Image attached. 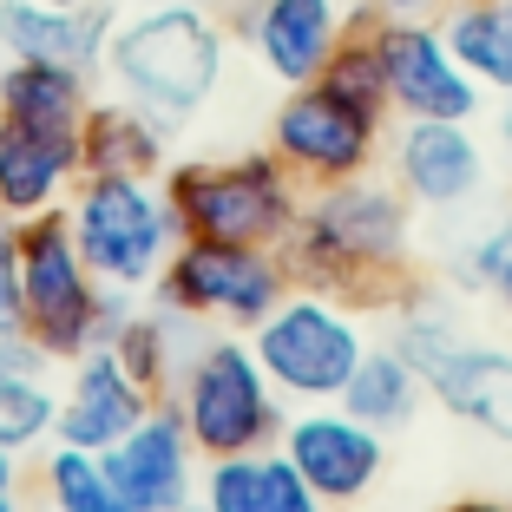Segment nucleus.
I'll list each match as a JSON object with an SVG mask.
<instances>
[{
  "label": "nucleus",
  "instance_id": "1",
  "mask_svg": "<svg viewBox=\"0 0 512 512\" xmlns=\"http://www.w3.org/2000/svg\"><path fill=\"white\" fill-rule=\"evenodd\" d=\"M407 256H414V204L401 197L394 178H375V171L316 184L302 197V217L283 243L289 283L322 289L348 309L401 302Z\"/></svg>",
  "mask_w": 512,
  "mask_h": 512
},
{
  "label": "nucleus",
  "instance_id": "2",
  "mask_svg": "<svg viewBox=\"0 0 512 512\" xmlns=\"http://www.w3.org/2000/svg\"><path fill=\"white\" fill-rule=\"evenodd\" d=\"M230 73V27L224 14L184 7V0H151L138 14H119L106 40V79L119 99L145 106L151 119L184 125L217 99Z\"/></svg>",
  "mask_w": 512,
  "mask_h": 512
},
{
  "label": "nucleus",
  "instance_id": "3",
  "mask_svg": "<svg viewBox=\"0 0 512 512\" xmlns=\"http://www.w3.org/2000/svg\"><path fill=\"white\" fill-rule=\"evenodd\" d=\"M165 197L178 217V237H204V243H263L283 250L289 230L302 217V178L263 151H237V158H184L165 165Z\"/></svg>",
  "mask_w": 512,
  "mask_h": 512
},
{
  "label": "nucleus",
  "instance_id": "4",
  "mask_svg": "<svg viewBox=\"0 0 512 512\" xmlns=\"http://www.w3.org/2000/svg\"><path fill=\"white\" fill-rule=\"evenodd\" d=\"M171 407L184 414L197 460H230V453L276 447L283 434V394L270 388L256 348L230 335H197L171 381Z\"/></svg>",
  "mask_w": 512,
  "mask_h": 512
},
{
  "label": "nucleus",
  "instance_id": "5",
  "mask_svg": "<svg viewBox=\"0 0 512 512\" xmlns=\"http://www.w3.org/2000/svg\"><path fill=\"white\" fill-rule=\"evenodd\" d=\"M20 296H27V335L53 362H79L125 316V289H106L92 276V263L73 243L66 211H46L20 224Z\"/></svg>",
  "mask_w": 512,
  "mask_h": 512
},
{
  "label": "nucleus",
  "instance_id": "6",
  "mask_svg": "<svg viewBox=\"0 0 512 512\" xmlns=\"http://www.w3.org/2000/svg\"><path fill=\"white\" fill-rule=\"evenodd\" d=\"M394 309H401L394 348L414 362L421 388L447 407L453 421H467V427H480V434L512 447V348L486 342V335H460L447 309L421 302L414 289H401Z\"/></svg>",
  "mask_w": 512,
  "mask_h": 512
},
{
  "label": "nucleus",
  "instance_id": "7",
  "mask_svg": "<svg viewBox=\"0 0 512 512\" xmlns=\"http://www.w3.org/2000/svg\"><path fill=\"white\" fill-rule=\"evenodd\" d=\"M79 256L106 289H151L178 250V217L158 178H79L66 197Z\"/></svg>",
  "mask_w": 512,
  "mask_h": 512
},
{
  "label": "nucleus",
  "instance_id": "8",
  "mask_svg": "<svg viewBox=\"0 0 512 512\" xmlns=\"http://www.w3.org/2000/svg\"><path fill=\"white\" fill-rule=\"evenodd\" d=\"M250 348L283 401L316 407V401H342L355 362L368 355V335L348 302L322 296V289H289L250 329Z\"/></svg>",
  "mask_w": 512,
  "mask_h": 512
},
{
  "label": "nucleus",
  "instance_id": "9",
  "mask_svg": "<svg viewBox=\"0 0 512 512\" xmlns=\"http://www.w3.org/2000/svg\"><path fill=\"white\" fill-rule=\"evenodd\" d=\"M289 263L283 250L263 243H204V237H178L171 263L151 283V302H165L171 316L184 322H211V329H237L250 335L256 322L270 316L276 302L289 296Z\"/></svg>",
  "mask_w": 512,
  "mask_h": 512
},
{
  "label": "nucleus",
  "instance_id": "10",
  "mask_svg": "<svg viewBox=\"0 0 512 512\" xmlns=\"http://www.w3.org/2000/svg\"><path fill=\"white\" fill-rule=\"evenodd\" d=\"M270 151L302 178V191L342 184V178H362V171L381 165L388 119L342 99V92H329L322 79H309V86H289L283 106L270 112Z\"/></svg>",
  "mask_w": 512,
  "mask_h": 512
},
{
  "label": "nucleus",
  "instance_id": "11",
  "mask_svg": "<svg viewBox=\"0 0 512 512\" xmlns=\"http://www.w3.org/2000/svg\"><path fill=\"white\" fill-rule=\"evenodd\" d=\"M375 53L388 79V112L394 119H460L473 125L480 112V79L453 60L440 20H375Z\"/></svg>",
  "mask_w": 512,
  "mask_h": 512
},
{
  "label": "nucleus",
  "instance_id": "12",
  "mask_svg": "<svg viewBox=\"0 0 512 512\" xmlns=\"http://www.w3.org/2000/svg\"><path fill=\"white\" fill-rule=\"evenodd\" d=\"M276 447L289 453V467L309 480V493L322 506H355V499L375 493L381 467H388V434L362 427L342 401H316L283 414V434Z\"/></svg>",
  "mask_w": 512,
  "mask_h": 512
},
{
  "label": "nucleus",
  "instance_id": "13",
  "mask_svg": "<svg viewBox=\"0 0 512 512\" xmlns=\"http://www.w3.org/2000/svg\"><path fill=\"white\" fill-rule=\"evenodd\" d=\"M348 14H355V0H230L224 27L289 92V86L322 79L329 53L348 40Z\"/></svg>",
  "mask_w": 512,
  "mask_h": 512
},
{
  "label": "nucleus",
  "instance_id": "14",
  "mask_svg": "<svg viewBox=\"0 0 512 512\" xmlns=\"http://www.w3.org/2000/svg\"><path fill=\"white\" fill-rule=\"evenodd\" d=\"M99 460H106L112 486L132 499V512H191L197 506V447L184 434V414L171 407V394L151 401L145 421L132 434H119Z\"/></svg>",
  "mask_w": 512,
  "mask_h": 512
},
{
  "label": "nucleus",
  "instance_id": "15",
  "mask_svg": "<svg viewBox=\"0 0 512 512\" xmlns=\"http://www.w3.org/2000/svg\"><path fill=\"white\" fill-rule=\"evenodd\" d=\"M388 171L414 211H453L486 184V151L460 119H401L388 138Z\"/></svg>",
  "mask_w": 512,
  "mask_h": 512
},
{
  "label": "nucleus",
  "instance_id": "16",
  "mask_svg": "<svg viewBox=\"0 0 512 512\" xmlns=\"http://www.w3.org/2000/svg\"><path fill=\"white\" fill-rule=\"evenodd\" d=\"M119 27L112 0H0V53L7 60H53V66H79V73H106V40Z\"/></svg>",
  "mask_w": 512,
  "mask_h": 512
},
{
  "label": "nucleus",
  "instance_id": "17",
  "mask_svg": "<svg viewBox=\"0 0 512 512\" xmlns=\"http://www.w3.org/2000/svg\"><path fill=\"white\" fill-rule=\"evenodd\" d=\"M79 171V132L60 125H27V119H0V217H46L66 211Z\"/></svg>",
  "mask_w": 512,
  "mask_h": 512
},
{
  "label": "nucleus",
  "instance_id": "18",
  "mask_svg": "<svg viewBox=\"0 0 512 512\" xmlns=\"http://www.w3.org/2000/svg\"><path fill=\"white\" fill-rule=\"evenodd\" d=\"M73 368V381L60 388V427H53V440H66V447H86V453H106L119 434H132L138 421H145L151 394L138 388L132 375H125L119 362H112V348H86Z\"/></svg>",
  "mask_w": 512,
  "mask_h": 512
},
{
  "label": "nucleus",
  "instance_id": "19",
  "mask_svg": "<svg viewBox=\"0 0 512 512\" xmlns=\"http://www.w3.org/2000/svg\"><path fill=\"white\" fill-rule=\"evenodd\" d=\"M171 125L132 99H92L79 119V171L86 178H165Z\"/></svg>",
  "mask_w": 512,
  "mask_h": 512
},
{
  "label": "nucleus",
  "instance_id": "20",
  "mask_svg": "<svg viewBox=\"0 0 512 512\" xmlns=\"http://www.w3.org/2000/svg\"><path fill=\"white\" fill-rule=\"evenodd\" d=\"M204 512H329L309 480L289 467L283 447L230 453V460H204V486H197Z\"/></svg>",
  "mask_w": 512,
  "mask_h": 512
},
{
  "label": "nucleus",
  "instance_id": "21",
  "mask_svg": "<svg viewBox=\"0 0 512 512\" xmlns=\"http://www.w3.org/2000/svg\"><path fill=\"white\" fill-rule=\"evenodd\" d=\"M191 342H197V322L171 316L165 302H151V309H132V302H125V316L112 322V335H106L112 362H119L151 401H165V394H171V381H178Z\"/></svg>",
  "mask_w": 512,
  "mask_h": 512
},
{
  "label": "nucleus",
  "instance_id": "22",
  "mask_svg": "<svg viewBox=\"0 0 512 512\" xmlns=\"http://www.w3.org/2000/svg\"><path fill=\"white\" fill-rule=\"evenodd\" d=\"M86 106H92V73H79V66H53V60H7L0 66V119L79 132Z\"/></svg>",
  "mask_w": 512,
  "mask_h": 512
},
{
  "label": "nucleus",
  "instance_id": "23",
  "mask_svg": "<svg viewBox=\"0 0 512 512\" xmlns=\"http://www.w3.org/2000/svg\"><path fill=\"white\" fill-rule=\"evenodd\" d=\"M421 401H427V388H421L414 362H407L394 342H388V348L368 342V355L355 362V375H348V388H342V407H348L362 427H375V434L407 427L414 414H421Z\"/></svg>",
  "mask_w": 512,
  "mask_h": 512
},
{
  "label": "nucleus",
  "instance_id": "24",
  "mask_svg": "<svg viewBox=\"0 0 512 512\" xmlns=\"http://www.w3.org/2000/svg\"><path fill=\"white\" fill-rule=\"evenodd\" d=\"M453 60L480 79V92H512V7L506 0H453L440 14Z\"/></svg>",
  "mask_w": 512,
  "mask_h": 512
},
{
  "label": "nucleus",
  "instance_id": "25",
  "mask_svg": "<svg viewBox=\"0 0 512 512\" xmlns=\"http://www.w3.org/2000/svg\"><path fill=\"white\" fill-rule=\"evenodd\" d=\"M40 493H46V512H132V499L112 486L106 460L86 453V447H66V440L46 447Z\"/></svg>",
  "mask_w": 512,
  "mask_h": 512
},
{
  "label": "nucleus",
  "instance_id": "26",
  "mask_svg": "<svg viewBox=\"0 0 512 512\" xmlns=\"http://www.w3.org/2000/svg\"><path fill=\"white\" fill-rule=\"evenodd\" d=\"M46 375H0V447L27 453V447L53 440V427H60V388Z\"/></svg>",
  "mask_w": 512,
  "mask_h": 512
},
{
  "label": "nucleus",
  "instance_id": "27",
  "mask_svg": "<svg viewBox=\"0 0 512 512\" xmlns=\"http://www.w3.org/2000/svg\"><path fill=\"white\" fill-rule=\"evenodd\" d=\"M322 86L355 99V106H368V112H381V119H394L388 112V79H381V53H375V27H348V40L335 46L329 66H322Z\"/></svg>",
  "mask_w": 512,
  "mask_h": 512
},
{
  "label": "nucleus",
  "instance_id": "28",
  "mask_svg": "<svg viewBox=\"0 0 512 512\" xmlns=\"http://www.w3.org/2000/svg\"><path fill=\"white\" fill-rule=\"evenodd\" d=\"M460 283L486 289V296L499 302V309H512V217H499V224H486L480 237L460 250Z\"/></svg>",
  "mask_w": 512,
  "mask_h": 512
},
{
  "label": "nucleus",
  "instance_id": "29",
  "mask_svg": "<svg viewBox=\"0 0 512 512\" xmlns=\"http://www.w3.org/2000/svg\"><path fill=\"white\" fill-rule=\"evenodd\" d=\"M0 335H27V296H20V224L0 217Z\"/></svg>",
  "mask_w": 512,
  "mask_h": 512
},
{
  "label": "nucleus",
  "instance_id": "30",
  "mask_svg": "<svg viewBox=\"0 0 512 512\" xmlns=\"http://www.w3.org/2000/svg\"><path fill=\"white\" fill-rule=\"evenodd\" d=\"M388 20H440L453 7V0H375Z\"/></svg>",
  "mask_w": 512,
  "mask_h": 512
},
{
  "label": "nucleus",
  "instance_id": "31",
  "mask_svg": "<svg viewBox=\"0 0 512 512\" xmlns=\"http://www.w3.org/2000/svg\"><path fill=\"white\" fill-rule=\"evenodd\" d=\"M440 512H512V499H493V493H460V499H447Z\"/></svg>",
  "mask_w": 512,
  "mask_h": 512
},
{
  "label": "nucleus",
  "instance_id": "32",
  "mask_svg": "<svg viewBox=\"0 0 512 512\" xmlns=\"http://www.w3.org/2000/svg\"><path fill=\"white\" fill-rule=\"evenodd\" d=\"M14 486H20V453L0 447V493H14Z\"/></svg>",
  "mask_w": 512,
  "mask_h": 512
},
{
  "label": "nucleus",
  "instance_id": "33",
  "mask_svg": "<svg viewBox=\"0 0 512 512\" xmlns=\"http://www.w3.org/2000/svg\"><path fill=\"white\" fill-rule=\"evenodd\" d=\"M499 99H506V106H499V145L512 151V92H499Z\"/></svg>",
  "mask_w": 512,
  "mask_h": 512
},
{
  "label": "nucleus",
  "instance_id": "34",
  "mask_svg": "<svg viewBox=\"0 0 512 512\" xmlns=\"http://www.w3.org/2000/svg\"><path fill=\"white\" fill-rule=\"evenodd\" d=\"M0 512H27V499H20V486H14V493H0Z\"/></svg>",
  "mask_w": 512,
  "mask_h": 512
},
{
  "label": "nucleus",
  "instance_id": "35",
  "mask_svg": "<svg viewBox=\"0 0 512 512\" xmlns=\"http://www.w3.org/2000/svg\"><path fill=\"white\" fill-rule=\"evenodd\" d=\"M184 7H204V14H230V0H184Z\"/></svg>",
  "mask_w": 512,
  "mask_h": 512
},
{
  "label": "nucleus",
  "instance_id": "36",
  "mask_svg": "<svg viewBox=\"0 0 512 512\" xmlns=\"http://www.w3.org/2000/svg\"><path fill=\"white\" fill-rule=\"evenodd\" d=\"M60 7H79V0H60Z\"/></svg>",
  "mask_w": 512,
  "mask_h": 512
},
{
  "label": "nucleus",
  "instance_id": "37",
  "mask_svg": "<svg viewBox=\"0 0 512 512\" xmlns=\"http://www.w3.org/2000/svg\"><path fill=\"white\" fill-rule=\"evenodd\" d=\"M0 66H7V53H0Z\"/></svg>",
  "mask_w": 512,
  "mask_h": 512
},
{
  "label": "nucleus",
  "instance_id": "38",
  "mask_svg": "<svg viewBox=\"0 0 512 512\" xmlns=\"http://www.w3.org/2000/svg\"><path fill=\"white\" fill-rule=\"evenodd\" d=\"M191 512H204V506H191Z\"/></svg>",
  "mask_w": 512,
  "mask_h": 512
},
{
  "label": "nucleus",
  "instance_id": "39",
  "mask_svg": "<svg viewBox=\"0 0 512 512\" xmlns=\"http://www.w3.org/2000/svg\"><path fill=\"white\" fill-rule=\"evenodd\" d=\"M506 7H512V0H506Z\"/></svg>",
  "mask_w": 512,
  "mask_h": 512
}]
</instances>
